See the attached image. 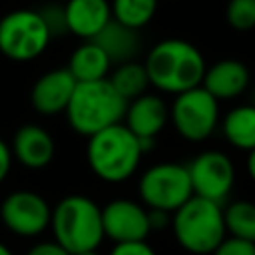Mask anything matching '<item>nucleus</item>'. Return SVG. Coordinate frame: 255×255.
<instances>
[{
  "instance_id": "nucleus-1",
  "label": "nucleus",
  "mask_w": 255,
  "mask_h": 255,
  "mask_svg": "<svg viewBox=\"0 0 255 255\" xmlns=\"http://www.w3.org/2000/svg\"><path fill=\"white\" fill-rule=\"evenodd\" d=\"M143 66L153 88L175 96L201 86L207 70L203 54L191 42L181 38H165L157 42L147 52Z\"/></svg>"
},
{
  "instance_id": "nucleus-11",
  "label": "nucleus",
  "mask_w": 255,
  "mask_h": 255,
  "mask_svg": "<svg viewBox=\"0 0 255 255\" xmlns=\"http://www.w3.org/2000/svg\"><path fill=\"white\" fill-rule=\"evenodd\" d=\"M102 223L104 237L114 243H129V241H145L151 233L147 209L133 199H114L102 207Z\"/></svg>"
},
{
  "instance_id": "nucleus-28",
  "label": "nucleus",
  "mask_w": 255,
  "mask_h": 255,
  "mask_svg": "<svg viewBox=\"0 0 255 255\" xmlns=\"http://www.w3.org/2000/svg\"><path fill=\"white\" fill-rule=\"evenodd\" d=\"M12 149H10V145L4 141V139H0V183L6 179V175H8V171H10V167H12Z\"/></svg>"
},
{
  "instance_id": "nucleus-9",
  "label": "nucleus",
  "mask_w": 255,
  "mask_h": 255,
  "mask_svg": "<svg viewBox=\"0 0 255 255\" xmlns=\"http://www.w3.org/2000/svg\"><path fill=\"white\" fill-rule=\"evenodd\" d=\"M193 195L223 203L235 183V165L223 151H203L187 165Z\"/></svg>"
},
{
  "instance_id": "nucleus-13",
  "label": "nucleus",
  "mask_w": 255,
  "mask_h": 255,
  "mask_svg": "<svg viewBox=\"0 0 255 255\" xmlns=\"http://www.w3.org/2000/svg\"><path fill=\"white\" fill-rule=\"evenodd\" d=\"M169 120V108L155 94H143L128 104L124 124L139 139H155Z\"/></svg>"
},
{
  "instance_id": "nucleus-22",
  "label": "nucleus",
  "mask_w": 255,
  "mask_h": 255,
  "mask_svg": "<svg viewBox=\"0 0 255 255\" xmlns=\"http://www.w3.org/2000/svg\"><path fill=\"white\" fill-rule=\"evenodd\" d=\"M225 229L231 237H239L255 243V203L251 201H233L223 209Z\"/></svg>"
},
{
  "instance_id": "nucleus-2",
  "label": "nucleus",
  "mask_w": 255,
  "mask_h": 255,
  "mask_svg": "<svg viewBox=\"0 0 255 255\" xmlns=\"http://www.w3.org/2000/svg\"><path fill=\"white\" fill-rule=\"evenodd\" d=\"M86 157L90 169L100 179L120 183L135 173L143 157V147L139 137L122 122L88 137Z\"/></svg>"
},
{
  "instance_id": "nucleus-3",
  "label": "nucleus",
  "mask_w": 255,
  "mask_h": 255,
  "mask_svg": "<svg viewBox=\"0 0 255 255\" xmlns=\"http://www.w3.org/2000/svg\"><path fill=\"white\" fill-rule=\"evenodd\" d=\"M126 110L128 102L106 78L98 82L78 84L66 108V116L74 131L92 137L106 128L122 124L126 118Z\"/></svg>"
},
{
  "instance_id": "nucleus-25",
  "label": "nucleus",
  "mask_w": 255,
  "mask_h": 255,
  "mask_svg": "<svg viewBox=\"0 0 255 255\" xmlns=\"http://www.w3.org/2000/svg\"><path fill=\"white\" fill-rule=\"evenodd\" d=\"M211 255H255V243L239 237H225Z\"/></svg>"
},
{
  "instance_id": "nucleus-6",
  "label": "nucleus",
  "mask_w": 255,
  "mask_h": 255,
  "mask_svg": "<svg viewBox=\"0 0 255 255\" xmlns=\"http://www.w3.org/2000/svg\"><path fill=\"white\" fill-rule=\"evenodd\" d=\"M137 193L147 209L175 213L193 197L187 165L163 161L147 167L137 183Z\"/></svg>"
},
{
  "instance_id": "nucleus-24",
  "label": "nucleus",
  "mask_w": 255,
  "mask_h": 255,
  "mask_svg": "<svg viewBox=\"0 0 255 255\" xmlns=\"http://www.w3.org/2000/svg\"><path fill=\"white\" fill-rule=\"evenodd\" d=\"M38 12H40V16H42V20H44V24H46V28H48L52 38L62 36V34L68 32L64 4H46Z\"/></svg>"
},
{
  "instance_id": "nucleus-33",
  "label": "nucleus",
  "mask_w": 255,
  "mask_h": 255,
  "mask_svg": "<svg viewBox=\"0 0 255 255\" xmlns=\"http://www.w3.org/2000/svg\"><path fill=\"white\" fill-rule=\"evenodd\" d=\"M253 106H255V94H253Z\"/></svg>"
},
{
  "instance_id": "nucleus-5",
  "label": "nucleus",
  "mask_w": 255,
  "mask_h": 255,
  "mask_svg": "<svg viewBox=\"0 0 255 255\" xmlns=\"http://www.w3.org/2000/svg\"><path fill=\"white\" fill-rule=\"evenodd\" d=\"M171 227L177 243L193 255L213 253L227 233L221 203L197 195L171 215Z\"/></svg>"
},
{
  "instance_id": "nucleus-21",
  "label": "nucleus",
  "mask_w": 255,
  "mask_h": 255,
  "mask_svg": "<svg viewBox=\"0 0 255 255\" xmlns=\"http://www.w3.org/2000/svg\"><path fill=\"white\" fill-rule=\"evenodd\" d=\"M157 0H112V18L128 28L141 30L151 22Z\"/></svg>"
},
{
  "instance_id": "nucleus-17",
  "label": "nucleus",
  "mask_w": 255,
  "mask_h": 255,
  "mask_svg": "<svg viewBox=\"0 0 255 255\" xmlns=\"http://www.w3.org/2000/svg\"><path fill=\"white\" fill-rule=\"evenodd\" d=\"M139 30L128 28L114 18L108 22V26L94 38V42L108 54L112 64H126L133 62L135 56L139 54Z\"/></svg>"
},
{
  "instance_id": "nucleus-16",
  "label": "nucleus",
  "mask_w": 255,
  "mask_h": 255,
  "mask_svg": "<svg viewBox=\"0 0 255 255\" xmlns=\"http://www.w3.org/2000/svg\"><path fill=\"white\" fill-rule=\"evenodd\" d=\"M249 68L233 58H225L215 62L205 70L201 86L219 102L241 96L249 86Z\"/></svg>"
},
{
  "instance_id": "nucleus-7",
  "label": "nucleus",
  "mask_w": 255,
  "mask_h": 255,
  "mask_svg": "<svg viewBox=\"0 0 255 255\" xmlns=\"http://www.w3.org/2000/svg\"><path fill=\"white\" fill-rule=\"evenodd\" d=\"M50 40L52 36L38 10H14L0 20V52L12 62L36 60Z\"/></svg>"
},
{
  "instance_id": "nucleus-15",
  "label": "nucleus",
  "mask_w": 255,
  "mask_h": 255,
  "mask_svg": "<svg viewBox=\"0 0 255 255\" xmlns=\"http://www.w3.org/2000/svg\"><path fill=\"white\" fill-rule=\"evenodd\" d=\"M68 32L86 40H94L112 20V4L108 0H68L64 4Z\"/></svg>"
},
{
  "instance_id": "nucleus-29",
  "label": "nucleus",
  "mask_w": 255,
  "mask_h": 255,
  "mask_svg": "<svg viewBox=\"0 0 255 255\" xmlns=\"http://www.w3.org/2000/svg\"><path fill=\"white\" fill-rule=\"evenodd\" d=\"M147 217H149V229H163L171 223V213L159 211V209H147Z\"/></svg>"
},
{
  "instance_id": "nucleus-19",
  "label": "nucleus",
  "mask_w": 255,
  "mask_h": 255,
  "mask_svg": "<svg viewBox=\"0 0 255 255\" xmlns=\"http://www.w3.org/2000/svg\"><path fill=\"white\" fill-rule=\"evenodd\" d=\"M221 131L233 147L253 151L255 149V106L253 104L237 106L231 112H227L221 122Z\"/></svg>"
},
{
  "instance_id": "nucleus-27",
  "label": "nucleus",
  "mask_w": 255,
  "mask_h": 255,
  "mask_svg": "<svg viewBox=\"0 0 255 255\" xmlns=\"http://www.w3.org/2000/svg\"><path fill=\"white\" fill-rule=\"evenodd\" d=\"M26 255H70V253L56 241H42L36 243Z\"/></svg>"
},
{
  "instance_id": "nucleus-31",
  "label": "nucleus",
  "mask_w": 255,
  "mask_h": 255,
  "mask_svg": "<svg viewBox=\"0 0 255 255\" xmlns=\"http://www.w3.org/2000/svg\"><path fill=\"white\" fill-rule=\"evenodd\" d=\"M0 255H12V251H10L4 243H0Z\"/></svg>"
},
{
  "instance_id": "nucleus-20",
  "label": "nucleus",
  "mask_w": 255,
  "mask_h": 255,
  "mask_svg": "<svg viewBox=\"0 0 255 255\" xmlns=\"http://www.w3.org/2000/svg\"><path fill=\"white\" fill-rule=\"evenodd\" d=\"M108 80L112 82V86L116 88V92L129 104L131 100L139 98L145 94L149 84L145 66L139 62H126V64H118L116 70L108 76Z\"/></svg>"
},
{
  "instance_id": "nucleus-26",
  "label": "nucleus",
  "mask_w": 255,
  "mask_h": 255,
  "mask_svg": "<svg viewBox=\"0 0 255 255\" xmlns=\"http://www.w3.org/2000/svg\"><path fill=\"white\" fill-rule=\"evenodd\" d=\"M110 255H155V251L147 241H129V243H114Z\"/></svg>"
},
{
  "instance_id": "nucleus-8",
  "label": "nucleus",
  "mask_w": 255,
  "mask_h": 255,
  "mask_svg": "<svg viewBox=\"0 0 255 255\" xmlns=\"http://www.w3.org/2000/svg\"><path fill=\"white\" fill-rule=\"evenodd\" d=\"M169 120L183 139L203 141L219 124V102L203 86H197L175 96L169 108Z\"/></svg>"
},
{
  "instance_id": "nucleus-12",
  "label": "nucleus",
  "mask_w": 255,
  "mask_h": 255,
  "mask_svg": "<svg viewBox=\"0 0 255 255\" xmlns=\"http://www.w3.org/2000/svg\"><path fill=\"white\" fill-rule=\"evenodd\" d=\"M78 82L68 72V68H54L40 76L36 84L32 86L30 100L36 112L44 116H54L60 112H66L72 94L76 90Z\"/></svg>"
},
{
  "instance_id": "nucleus-10",
  "label": "nucleus",
  "mask_w": 255,
  "mask_h": 255,
  "mask_svg": "<svg viewBox=\"0 0 255 255\" xmlns=\"http://www.w3.org/2000/svg\"><path fill=\"white\" fill-rule=\"evenodd\" d=\"M0 217L12 233L20 237H36L50 227L52 207L40 193L18 189L4 197Z\"/></svg>"
},
{
  "instance_id": "nucleus-30",
  "label": "nucleus",
  "mask_w": 255,
  "mask_h": 255,
  "mask_svg": "<svg viewBox=\"0 0 255 255\" xmlns=\"http://www.w3.org/2000/svg\"><path fill=\"white\" fill-rule=\"evenodd\" d=\"M247 171H249L251 179L255 181V149L249 151V155H247Z\"/></svg>"
},
{
  "instance_id": "nucleus-18",
  "label": "nucleus",
  "mask_w": 255,
  "mask_h": 255,
  "mask_svg": "<svg viewBox=\"0 0 255 255\" xmlns=\"http://www.w3.org/2000/svg\"><path fill=\"white\" fill-rule=\"evenodd\" d=\"M110 68H112V60L94 40L82 42L72 52L68 62V72L74 76L78 84L106 80L110 76Z\"/></svg>"
},
{
  "instance_id": "nucleus-4",
  "label": "nucleus",
  "mask_w": 255,
  "mask_h": 255,
  "mask_svg": "<svg viewBox=\"0 0 255 255\" xmlns=\"http://www.w3.org/2000/svg\"><path fill=\"white\" fill-rule=\"evenodd\" d=\"M54 241L70 255L96 251L104 239L102 207L88 195H68L52 209Z\"/></svg>"
},
{
  "instance_id": "nucleus-32",
  "label": "nucleus",
  "mask_w": 255,
  "mask_h": 255,
  "mask_svg": "<svg viewBox=\"0 0 255 255\" xmlns=\"http://www.w3.org/2000/svg\"><path fill=\"white\" fill-rule=\"evenodd\" d=\"M76 255H100L98 251H84V253H76Z\"/></svg>"
},
{
  "instance_id": "nucleus-23",
  "label": "nucleus",
  "mask_w": 255,
  "mask_h": 255,
  "mask_svg": "<svg viewBox=\"0 0 255 255\" xmlns=\"http://www.w3.org/2000/svg\"><path fill=\"white\" fill-rule=\"evenodd\" d=\"M225 18L233 30L247 32L255 28V0H229Z\"/></svg>"
},
{
  "instance_id": "nucleus-14",
  "label": "nucleus",
  "mask_w": 255,
  "mask_h": 255,
  "mask_svg": "<svg viewBox=\"0 0 255 255\" xmlns=\"http://www.w3.org/2000/svg\"><path fill=\"white\" fill-rule=\"evenodd\" d=\"M12 155L28 169H42L46 167L54 153H56V143L44 128L36 124H26L16 129L12 137Z\"/></svg>"
}]
</instances>
